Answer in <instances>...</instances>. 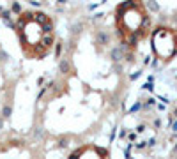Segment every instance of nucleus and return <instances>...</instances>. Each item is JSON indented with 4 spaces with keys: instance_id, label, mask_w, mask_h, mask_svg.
<instances>
[{
    "instance_id": "3",
    "label": "nucleus",
    "mask_w": 177,
    "mask_h": 159,
    "mask_svg": "<svg viewBox=\"0 0 177 159\" xmlns=\"http://www.w3.org/2000/svg\"><path fill=\"white\" fill-rule=\"evenodd\" d=\"M80 159H104V157H99V154H97V150H90V152H87V150H85V154L83 156H82V157Z\"/></svg>"
},
{
    "instance_id": "1",
    "label": "nucleus",
    "mask_w": 177,
    "mask_h": 159,
    "mask_svg": "<svg viewBox=\"0 0 177 159\" xmlns=\"http://www.w3.org/2000/svg\"><path fill=\"white\" fill-rule=\"evenodd\" d=\"M119 32L128 44H135L140 37L147 34V20L145 9L140 4H122L119 7Z\"/></svg>"
},
{
    "instance_id": "2",
    "label": "nucleus",
    "mask_w": 177,
    "mask_h": 159,
    "mask_svg": "<svg viewBox=\"0 0 177 159\" xmlns=\"http://www.w3.org/2000/svg\"><path fill=\"white\" fill-rule=\"evenodd\" d=\"M152 50L161 60H170L177 51V32L168 27H159L152 34Z\"/></svg>"
}]
</instances>
